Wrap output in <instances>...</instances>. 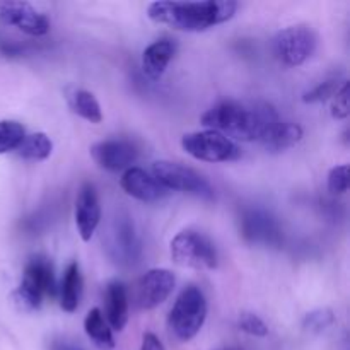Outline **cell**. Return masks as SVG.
Here are the masks:
<instances>
[{
  "mask_svg": "<svg viewBox=\"0 0 350 350\" xmlns=\"http://www.w3.org/2000/svg\"><path fill=\"white\" fill-rule=\"evenodd\" d=\"M280 122L279 113L269 103H239L221 101L202 115L200 123L208 130L232 137L243 142H260L265 140L270 130ZM231 139V140H232Z\"/></svg>",
  "mask_w": 350,
  "mask_h": 350,
  "instance_id": "cell-1",
  "label": "cell"
},
{
  "mask_svg": "<svg viewBox=\"0 0 350 350\" xmlns=\"http://www.w3.org/2000/svg\"><path fill=\"white\" fill-rule=\"evenodd\" d=\"M238 2L232 0H200V2H178L157 0L147 5V16L154 23L187 33H202L224 24L234 17Z\"/></svg>",
  "mask_w": 350,
  "mask_h": 350,
  "instance_id": "cell-2",
  "label": "cell"
},
{
  "mask_svg": "<svg viewBox=\"0 0 350 350\" xmlns=\"http://www.w3.org/2000/svg\"><path fill=\"white\" fill-rule=\"evenodd\" d=\"M53 263L44 255H33L27 258L23 270V279L14 291V303L21 311H36L48 297L57 296Z\"/></svg>",
  "mask_w": 350,
  "mask_h": 350,
  "instance_id": "cell-3",
  "label": "cell"
},
{
  "mask_svg": "<svg viewBox=\"0 0 350 350\" xmlns=\"http://www.w3.org/2000/svg\"><path fill=\"white\" fill-rule=\"evenodd\" d=\"M207 320V299L197 286L185 287L167 317V328L180 342H190Z\"/></svg>",
  "mask_w": 350,
  "mask_h": 350,
  "instance_id": "cell-4",
  "label": "cell"
},
{
  "mask_svg": "<svg viewBox=\"0 0 350 350\" xmlns=\"http://www.w3.org/2000/svg\"><path fill=\"white\" fill-rule=\"evenodd\" d=\"M171 258L183 269L214 270L217 267V252L211 239L198 231L185 229L171 239Z\"/></svg>",
  "mask_w": 350,
  "mask_h": 350,
  "instance_id": "cell-5",
  "label": "cell"
},
{
  "mask_svg": "<svg viewBox=\"0 0 350 350\" xmlns=\"http://www.w3.org/2000/svg\"><path fill=\"white\" fill-rule=\"evenodd\" d=\"M150 174L166 188L167 191L193 195L202 200H214L215 193L212 185L191 167L173 161H156L150 167Z\"/></svg>",
  "mask_w": 350,
  "mask_h": 350,
  "instance_id": "cell-6",
  "label": "cell"
},
{
  "mask_svg": "<svg viewBox=\"0 0 350 350\" xmlns=\"http://www.w3.org/2000/svg\"><path fill=\"white\" fill-rule=\"evenodd\" d=\"M106 252L120 267H130L139 262L142 243L129 212H116L106 232Z\"/></svg>",
  "mask_w": 350,
  "mask_h": 350,
  "instance_id": "cell-7",
  "label": "cell"
},
{
  "mask_svg": "<svg viewBox=\"0 0 350 350\" xmlns=\"http://www.w3.org/2000/svg\"><path fill=\"white\" fill-rule=\"evenodd\" d=\"M181 147L188 156L204 163H231L241 157V149L215 130L187 133L181 139Z\"/></svg>",
  "mask_w": 350,
  "mask_h": 350,
  "instance_id": "cell-8",
  "label": "cell"
},
{
  "mask_svg": "<svg viewBox=\"0 0 350 350\" xmlns=\"http://www.w3.org/2000/svg\"><path fill=\"white\" fill-rule=\"evenodd\" d=\"M318 44L314 29L306 24L284 27L273 38V53L277 60L286 67H299L311 55Z\"/></svg>",
  "mask_w": 350,
  "mask_h": 350,
  "instance_id": "cell-9",
  "label": "cell"
},
{
  "mask_svg": "<svg viewBox=\"0 0 350 350\" xmlns=\"http://www.w3.org/2000/svg\"><path fill=\"white\" fill-rule=\"evenodd\" d=\"M239 231L250 245L279 248L284 243V232L279 221L265 208H245L239 217Z\"/></svg>",
  "mask_w": 350,
  "mask_h": 350,
  "instance_id": "cell-10",
  "label": "cell"
},
{
  "mask_svg": "<svg viewBox=\"0 0 350 350\" xmlns=\"http://www.w3.org/2000/svg\"><path fill=\"white\" fill-rule=\"evenodd\" d=\"M176 286L174 273L167 269H152L144 273L135 286V304L139 310H154L163 304Z\"/></svg>",
  "mask_w": 350,
  "mask_h": 350,
  "instance_id": "cell-11",
  "label": "cell"
},
{
  "mask_svg": "<svg viewBox=\"0 0 350 350\" xmlns=\"http://www.w3.org/2000/svg\"><path fill=\"white\" fill-rule=\"evenodd\" d=\"M0 21L3 24L17 27L29 36H43L50 31L48 17L29 2L2 0L0 2Z\"/></svg>",
  "mask_w": 350,
  "mask_h": 350,
  "instance_id": "cell-12",
  "label": "cell"
},
{
  "mask_svg": "<svg viewBox=\"0 0 350 350\" xmlns=\"http://www.w3.org/2000/svg\"><path fill=\"white\" fill-rule=\"evenodd\" d=\"M91 157L99 167L106 171H126L139 157V150L129 140L109 139L96 142L89 149Z\"/></svg>",
  "mask_w": 350,
  "mask_h": 350,
  "instance_id": "cell-13",
  "label": "cell"
},
{
  "mask_svg": "<svg viewBox=\"0 0 350 350\" xmlns=\"http://www.w3.org/2000/svg\"><path fill=\"white\" fill-rule=\"evenodd\" d=\"M75 226L82 241H91L101 222V204L94 185L84 183L75 198Z\"/></svg>",
  "mask_w": 350,
  "mask_h": 350,
  "instance_id": "cell-14",
  "label": "cell"
},
{
  "mask_svg": "<svg viewBox=\"0 0 350 350\" xmlns=\"http://www.w3.org/2000/svg\"><path fill=\"white\" fill-rule=\"evenodd\" d=\"M120 187H122V190L126 195H130L135 200L147 202V204L163 200V198H166L171 193L152 174L137 166L129 167L122 174V178H120Z\"/></svg>",
  "mask_w": 350,
  "mask_h": 350,
  "instance_id": "cell-15",
  "label": "cell"
},
{
  "mask_svg": "<svg viewBox=\"0 0 350 350\" xmlns=\"http://www.w3.org/2000/svg\"><path fill=\"white\" fill-rule=\"evenodd\" d=\"M103 314L111 330L122 332L129 323V291L120 280H111L106 286Z\"/></svg>",
  "mask_w": 350,
  "mask_h": 350,
  "instance_id": "cell-16",
  "label": "cell"
},
{
  "mask_svg": "<svg viewBox=\"0 0 350 350\" xmlns=\"http://www.w3.org/2000/svg\"><path fill=\"white\" fill-rule=\"evenodd\" d=\"M174 53H176V46L171 40L163 38L144 50L142 53V70L150 81H159L166 72L167 65L173 60Z\"/></svg>",
  "mask_w": 350,
  "mask_h": 350,
  "instance_id": "cell-17",
  "label": "cell"
},
{
  "mask_svg": "<svg viewBox=\"0 0 350 350\" xmlns=\"http://www.w3.org/2000/svg\"><path fill=\"white\" fill-rule=\"evenodd\" d=\"M82 286H84V282H82L81 267L77 262H70L65 269L64 277H62L60 287L57 289L58 297H60V308L65 313L77 311L82 297Z\"/></svg>",
  "mask_w": 350,
  "mask_h": 350,
  "instance_id": "cell-18",
  "label": "cell"
},
{
  "mask_svg": "<svg viewBox=\"0 0 350 350\" xmlns=\"http://www.w3.org/2000/svg\"><path fill=\"white\" fill-rule=\"evenodd\" d=\"M303 137L304 130L299 123L284 122V120H280V122L270 130V133L265 137L262 146L265 147L269 152H284V150L297 146V144L303 140Z\"/></svg>",
  "mask_w": 350,
  "mask_h": 350,
  "instance_id": "cell-19",
  "label": "cell"
},
{
  "mask_svg": "<svg viewBox=\"0 0 350 350\" xmlns=\"http://www.w3.org/2000/svg\"><path fill=\"white\" fill-rule=\"evenodd\" d=\"M84 332L89 340L101 350H113L116 342L113 337V332L109 328L108 321L105 320V314L99 308H92L84 320Z\"/></svg>",
  "mask_w": 350,
  "mask_h": 350,
  "instance_id": "cell-20",
  "label": "cell"
},
{
  "mask_svg": "<svg viewBox=\"0 0 350 350\" xmlns=\"http://www.w3.org/2000/svg\"><path fill=\"white\" fill-rule=\"evenodd\" d=\"M68 106H70L72 111L77 116H81L82 120L89 123H98L103 122V111L101 105L96 99V96L92 92L85 91V89H72L67 96Z\"/></svg>",
  "mask_w": 350,
  "mask_h": 350,
  "instance_id": "cell-21",
  "label": "cell"
},
{
  "mask_svg": "<svg viewBox=\"0 0 350 350\" xmlns=\"http://www.w3.org/2000/svg\"><path fill=\"white\" fill-rule=\"evenodd\" d=\"M16 152L26 161H44L53 152V142L44 132L26 133Z\"/></svg>",
  "mask_w": 350,
  "mask_h": 350,
  "instance_id": "cell-22",
  "label": "cell"
},
{
  "mask_svg": "<svg viewBox=\"0 0 350 350\" xmlns=\"http://www.w3.org/2000/svg\"><path fill=\"white\" fill-rule=\"evenodd\" d=\"M26 137V129L16 120H0V154L12 152Z\"/></svg>",
  "mask_w": 350,
  "mask_h": 350,
  "instance_id": "cell-23",
  "label": "cell"
},
{
  "mask_svg": "<svg viewBox=\"0 0 350 350\" xmlns=\"http://www.w3.org/2000/svg\"><path fill=\"white\" fill-rule=\"evenodd\" d=\"M334 321L335 314L330 308H317V310L304 314L303 328L310 334H323L334 325Z\"/></svg>",
  "mask_w": 350,
  "mask_h": 350,
  "instance_id": "cell-24",
  "label": "cell"
},
{
  "mask_svg": "<svg viewBox=\"0 0 350 350\" xmlns=\"http://www.w3.org/2000/svg\"><path fill=\"white\" fill-rule=\"evenodd\" d=\"M345 81H340V79H328V81L320 82L318 85H314L313 89L306 91L303 94V101L308 103V105H313V103H323L328 101V99L334 98L338 92V89L342 88Z\"/></svg>",
  "mask_w": 350,
  "mask_h": 350,
  "instance_id": "cell-25",
  "label": "cell"
},
{
  "mask_svg": "<svg viewBox=\"0 0 350 350\" xmlns=\"http://www.w3.org/2000/svg\"><path fill=\"white\" fill-rule=\"evenodd\" d=\"M238 328L243 334L250 335V337L263 338L269 335V327H267L265 321H263L258 314L250 313V311H245V313L239 314Z\"/></svg>",
  "mask_w": 350,
  "mask_h": 350,
  "instance_id": "cell-26",
  "label": "cell"
},
{
  "mask_svg": "<svg viewBox=\"0 0 350 350\" xmlns=\"http://www.w3.org/2000/svg\"><path fill=\"white\" fill-rule=\"evenodd\" d=\"M327 187L332 195H344L349 190V164L332 167L327 178Z\"/></svg>",
  "mask_w": 350,
  "mask_h": 350,
  "instance_id": "cell-27",
  "label": "cell"
},
{
  "mask_svg": "<svg viewBox=\"0 0 350 350\" xmlns=\"http://www.w3.org/2000/svg\"><path fill=\"white\" fill-rule=\"evenodd\" d=\"M330 113L335 120H345L349 116V81H345L344 84H342V88L338 89L337 94L332 98Z\"/></svg>",
  "mask_w": 350,
  "mask_h": 350,
  "instance_id": "cell-28",
  "label": "cell"
},
{
  "mask_svg": "<svg viewBox=\"0 0 350 350\" xmlns=\"http://www.w3.org/2000/svg\"><path fill=\"white\" fill-rule=\"evenodd\" d=\"M140 350H166L164 349L163 342L159 340L156 334L152 332H147L142 337V344H140Z\"/></svg>",
  "mask_w": 350,
  "mask_h": 350,
  "instance_id": "cell-29",
  "label": "cell"
},
{
  "mask_svg": "<svg viewBox=\"0 0 350 350\" xmlns=\"http://www.w3.org/2000/svg\"><path fill=\"white\" fill-rule=\"evenodd\" d=\"M48 350H84L79 344H75L74 340H68L65 337H57L53 340H50Z\"/></svg>",
  "mask_w": 350,
  "mask_h": 350,
  "instance_id": "cell-30",
  "label": "cell"
},
{
  "mask_svg": "<svg viewBox=\"0 0 350 350\" xmlns=\"http://www.w3.org/2000/svg\"><path fill=\"white\" fill-rule=\"evenodd\" d=\"M221 350H236V349H221Z\"/></svg>",
  "mask_w": 350,
  "mask_h": 350,
  "instance_id": "cell-31",
  "label": "cell"
}]
</instances>
